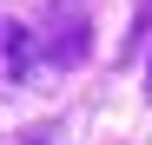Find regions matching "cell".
I'll return each mask as SVG.
<instances>
[{"instance_id":"cell-1","label":"cell","mask_w":152,"mask_h":145,"mask_svg":"<svg viewBox=\"0 0 152 145\" xmlns=\"http://www.w3.org/2000/svg\"><path fill=\"white\" fill-rule=\"evenodd\" d=\"M0 46H7V79L13 86H27V79L46 72V53H40V40H33L27 20H7V40H0Z\"/></svg>"},{"instance_id":"cell-2","label":"cell","mask_w":152,"mask_h":145,"mask_svg":"<svg viewBox=\"0 0 152 145\" xmlns=\"http://www.w3.org/2000/svg\"><path fill=\"white\" fill-rule=\"evenodd\" d=\"M145 86H152V53H145Z\"/></svg>"},{"instance_id":"cell-3","label":"cell","mask_w":152,"mask_h":145,"mask_svg":"<svg viewBox=\"0 0 152 145\" xmlns=\"http://www.w3.org/2000/svg\"><path fill=\"white\" fill-rule=\"evenodd\" d=\"M0 40H7V27H0Z\"/></svg>"}]
</instances>
